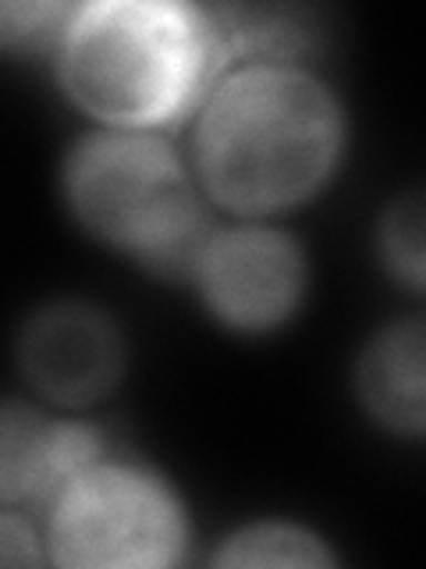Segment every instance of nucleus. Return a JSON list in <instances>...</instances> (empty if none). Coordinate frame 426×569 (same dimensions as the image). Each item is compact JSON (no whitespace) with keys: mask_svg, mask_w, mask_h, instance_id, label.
<instances>
[{"mask_svg":"<svg viewBox=\"0 0 426 569\" xmlns=\"http://www.w3.org/2000/svg\"><path fill=\"white\" fill-rule=\"evenodd\" d=\"M64 189L93 236L132 249L164 274L195 271L210 236L182 164L160 139L132 132L85 139L68 157Z\"/></svg>","mask_w":426,"mask_h":569,"instance_id":"3","label":"nucleus"},{"mask_svg":"<svg viewBox=\"0 0 426 569\" xmlns=\"http://www.w3.org/2000/svg\"><path fill=\"white\" fill-rule=\"evenodd\" d=\"M79 8L68 4H0V50H40L68 32Z\"/></svg>","mask_w":426,"mask_h":569,"instance_id":"10","label":"nucleus"},{"mask_svg":"<svg viewBox=\"0 0 426 569\" xmlns=\"http://www.w3.org/2000/svg\"><path fill=\"white\" fill-rule=\"evenodd\" d=\"M58 566H171L185 551V516L156 477L93 462L50 502Z\"/></svg>","mask_w":426,"mask_h":569,"instance_id":"4","label":"nucleus"},{"mask_svg":"<svg viewBox=\"0 0 426 569\" xmlns=\"http://www.w3.org/2000/svg\"><path fill=\"white\" fill-rule=\"evenodd\" d=\"M342 150V111L310 71L260 61L210 93L195 157L213 200L235 213L295 207L331 174Z\"/></svg>","mask_w":426,"mask_h":569,"instance_id":"1","label":"nucleus"},{"mask_svg":"<svg viewBox=\"0 0 426 569\" xmlns=\"http://www.w3.org/2000/svg\"><path fill=\"white\" fill-rule=\"evenodd\" d=\"M217 47L221 32L195 8L106 0L71 18L61 36V79L85 114L146 129L185 111Z\"/></svg>","mask_w":426,"mask_h":569,"instance_id":"2","label":"nucleus"},{"mask_svg":"<svg viewBox=\"0 0 426 569\" xmlns=\"http://www.w3.org/2000/svg\"><path fill=\"white\" fill-rule=\"evenodd\" d=\"M381 246L390 267H395V274L405 284H413V289H423V200L419 196H405V200H398L387 210Z\"/></svg>","mask_w":426,"mask_h":569,"instance_id":"11","label":"nucleus"},{"mask_svg":"<svg viewBox=\"0 0 426 569\" xmlns=\"http://www.w3.org/2000/svg\"><path fill=\"white\" fill-rule=\"evenodd\" d=\"M100 456V438L79 423H53L29 406L0 402V502L50 506Z\"/></svg>","mask_w":426,"mask_h":569,"instance_id":"7","label":"nucleus"},{"mask_svg":"<svg viewBox=\"0 0 426 569\" xmlns=\"http://www.w3.org/2000/svg\"><path fill=\"white\" fill-rule=\"evenodd\" d=\"M210 310L231 328L266 331L302 299V253L292 239L266 228H231L210 236L195 260Z\"/></svg>","mask_w":426,"mask_h":569,"instance_id":"5","label":"nucleus"},{"mask_svg":"<svg viewBox=\"0 0 426 569\" xmlns=\"http://www.w3.org/2000/svg\"><path fill=\"white\" fill-rule=\"evenodd\" d=\"M121 335L100 310L61 302L36 313L22 335L26 378L58 402H93L121 373Z\"/></svg>","mask_w":426,"mask_h":569,"instance_id":"6","label":"nucleus"},{"mask_svg":"<svg viewBox=\"0 0 426 569\" xmlns=\"http://www.w3.org/2000/svg\"><path fill=\"white\" fill-rule=\"evenodd\" d=\"M359 396L384 427L423 435V320L373 338L359 363Z\"/></svg>","mask_w":426,"mask_h":569,"instance_id":"8","label":"nucleus"},{"mask_svg":"<svg viewBox=\"0 0 426 569\" xmlns=\"http://www.w3.org/2000/svg\"><path fill=\"white\" fill-rule=\"evenodd\" d=\"M331 551L313 533L284 523H260L235 533L217 556V566H331Z\"/></svg>","mask_w":426,"mask_h":569,"instance_id":"9","label":"nucleus"},{"mask_svg":"<svg viewBox=\"0 0 426 569\" xmlns=\"http://www.w3.org/2000/svg\"><path fill=\"white\" fill-rule=\"evenodd\" d=\"M40 541L32 538V530L14 520V516L0 512V566H40Z\"/></svg>","mask_w":426,"mask_h":569,"instance_id":"12","label":"nucleus"}]
</instances>
